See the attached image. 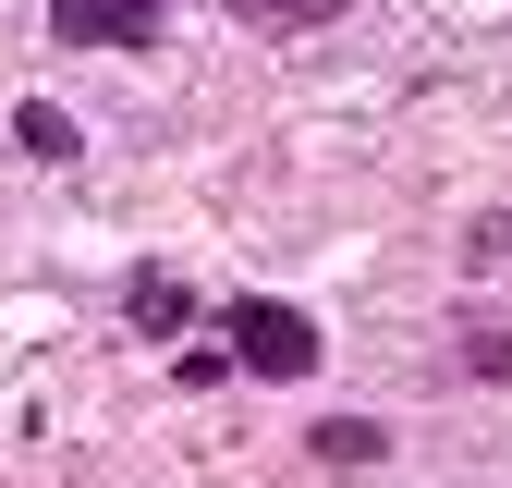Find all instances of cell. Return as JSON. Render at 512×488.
Returning a JSON list of instances; mask_svg holds the SVG:
<instances>
[{
    "instance_id": "4",
    "label": "cell",
    "mask_w": 512,
    "mask_h": 488,
    "mask_svg": "<svg viewBox=\"0 0 512 488\" xmlns=\"http://www.w3.org/2000/svg\"><path fill=\"white\" fill-rule=\"evenodd\" d=\"M378 452H391V427H366V415H330V427H317V464H342V476H366Z\"/></svg>"
},
{
    "instance_id": "2",
    "label": "cell",
    "mask_w": 512,
    "mask_h": 488,
    "mask_svg": "<svg viewBox=\"0 0 512 488\" xmlns=\"http://www.w3.org/2000/svg\"><path fill=\"white\" fill-rule=\"evenodd\" d=\"M61 49H159V0H49Z\"/></svg>"
},
{
    "instance_id": "5",
    "label": "cell",
    "mask_w": 512,
    "mask_h": 488,
    "mask_svg": "<svg viewBox=\"0 0 512 488\" xmlns=\"http://www.w3.org/2000/svg\"><path fill=\"white\" fill-rule=\"evenodd\" d=\"M232 25H269V37H305V25H330L342 0H220Z\"/></svg>"
},
{
    "instance_id": "7",
    "label": "cell",
    "mask_w": 512,
    "mask_h": 488,
    "mask_svg": "<svg viewBox=\"0 0 512 488\" xmlns=\"http://www.w3.org/2000/svg\"><path fill=\"white\" fill-rule=\"evenodd\" d=\"M476 244H488V257H512V220H488V232H476Z\"/></svg>"
},
{
    "instance_id": "3",
    "label": "cell",
    "mask_w": 512,
    "mask_h": 488,
    "mask_svg": "<svg viewBox=\"0 0 512 488\" xmlns=\"http://www.w3.org/2000/svg\"><path fill=\"white\" fill-rule=\"evenodd\" d=\"M122 318H135V330H147V342H171V330H183V318H196V293H183V281H171V269H135V281H122Z\"/></svg>"
},
{
    "instance_id": "6",
    "label": "cell",
    "mask_w": 512,
    "mask_h": 488,
    "mask_svg": "<svg viewBox=\"0 0 512 488\" xmlns=\"http://www.w3.org/2000/svg\"><path fill=\"white\" fill-rule=\"evenodd\" d=\"M13 147H25V159H74V122H61L49 98H25V110H13Z\"/></svg>"
},
{
    "instance_id": "1",
    "label": "cell",
    "mask_w": 512,
    "mask_h": 488,
    "mask_svg": "<svg viewBox=\"0 0 512 488\" xmlns=\"http://www.w3.org/2000/svg\"><path fill=\"white\" fill-rule=\"evenodd\" d=\"M317 354H330V342H317V318H305V305H232V366H256V379H317Z\"/></svg>"
}]
</instances>
